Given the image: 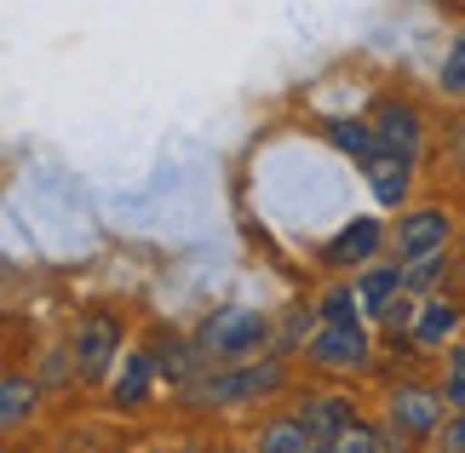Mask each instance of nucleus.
Returning <instances> with one entry per match:
<instances>
[{
  "instance_id": "f3484780",
  "label": "nucleus",
  "mask_w": 465,
  "mask_h": 453,
  "mask_svg": "<svg viewBox=\"0 0 465 453\" xmlns=\"http://www.w3.org/2000/svg\"><path fill=\"white\" fill-rule=\"evenodd\" d=\"M155 356H127V368H121V379H115V402L121 408H138V402H144V396H150V385H155Z\"/></svg>"
},
{
  "instance_id": "5701e85b",
  "label": "nucleus",
  "mask_w": 465,
  "mask_h": 453,
  "mask_svg": "<svg viewBox=\"0 0 465 453\" xmlns=\"http://www.w3.org/2000/svg\"><path fill=\"white\" fill-rule=\"evenodd\" d=\"M305 453H333V448H328V442H311V448H305Z\"/></svg>"
},
{
  "instance_id": "412c9836",
  "label": "nucleus",
  "mask_w": 465,
  "mask_h": 453,
  "mask_svg": "<svg viewBox=\"0 0 465 453\" xmlns=\"http://www.w3.org/2000/svg\"><path fill=\"white\" fill-rule=\"evenodd\" d=\"M437 453H465V408H454L437 430Z\"/></svg>"
},
{
  "instance_id": "a211bd4d",
  "label": "nucleus",
  "mask_w": 465,
  "mask_h": 453,
  "mask_svg": "<svg viewBox=\"0 0 465 453\" xmlns=\"http://www.w3.org/2000/svg\"><path fill=\"white\" fill-rule=\"evenodd\" d=\"M385 442H391V430L368 425V419H351L328 448H333V453H385Z\"/></svg>"
},
{
  "instance_id": "f03ea898",
  "label": "nucleus",
  "mask_w": 465,
  "mask_h": 453,
  "mask_svg": "<svg viewBox=\"0 0 465 453\" xmlns=\"http://www.w3.org/2000/svg\"><path fill=\"white\" fill-rule=\"evenodd\" d=\"M195 344H202V356H213V361H247L253 350L271 344V321L259 310L230 304V310H213L202 328H195Z\"/></svg>"
},
{
  "instance_id": "6e6552de",
  "label": "nucleus",
  "mask_w": 465,
  "mask_h": 453,
  "mask_svg": "<svg viewBox=\"0 0 465 453\" xmlns=\"http://www.w3.org/2000/svg\"><path fill=\"white\" fill-rule=\"evenodd\" d=\"M460 321H465V304L460 299H442V293H425L414 304V321H408V339L420 350H449L460 339Z\"/></svg>"
},
{
  "instance_id": "393cba45",
  "label": "nucleus",
  "mask_w": 465,
  "mask_h": 453,
  "mask_svg": "<svg viewBox=\"0 0 465 453\" xmlns=\"http://www.w3.org/2000/svg\"><path fill=\"white\" fill-rule=\"evenodd\" d=\"M6 453H17V448H6Z\"/></svg>"
},
{
  "instance_id": "4be33fe9",
  "label": "nucleus",
  "mask_w": 465,
  "mask_h": 453,
  "mask_svg": "<svg viewBox=\"0 0 465 453\" xmlns=\"http://www.w3.org/2000/svg\"><path fill=\"white\" fill-rule=\"evenodd\" d=\"M454 161H460V167H465V121L454 126Z\"/></svg>"
},
{
  "instance_id": "f257e3e1",
  "label": "nucleus",
  "mask_w": 465,
  "mask_h": 453,
  "mask_svg": "<svg viewBox=\"0 0 465 453\" xmlns=\"http://www.w3.org/2000/svg\"><path fill=\"white\" fill-rule=\"evenodd\" d=\"M288 385L282 361H230V368H202L184 385L190 408H236V402H259V396H276Z\"/></svg>"
},
{
  "instance_id": "4468645a",
  "label": "nucleus",
  "mask_w": 465,
  "mask_h": 453,
  "mask_svg": "<svg viewBox=\"0 0 465 453\" xmlns=\"http://www.w3.org/2000/svg\"><path fill=\"white\" fill-rule=\"evenodd\" d=\"M35 402H41V390H35L29 373H17V368L0 373V425H6V430H24Z\"/></svg>"
},
{
  "instance_id": "b1692460",
  "label": "nucleus",
  "mask_w": 465,
  "mask_h": 453,
  "mask_svg": "<svg viewBox=\"0 0 465 453\" xmlns=\"http://www.w3.org/2000/svg\"><path fill=\"white\" fill-rule=\"evenodd\" d=\"M460 241H465V219H460Z\"/></svg>"
},
{
  "instance_id": "423d86ee",
  "label": "nucleus",
  "mask_w": 465,
  "mask_h": 453,
  "mask_svg": "<svg viewBox=\"0 0 465 453\" xmlns=\"http://www.w3.org/2000/svg\"><path fill=\"white\" fill-rule=\"evenodd\" d=\"M69 356H75V373L81 379H104L121 356V316L110 310H86L69 333Z\"/></svg>"
},
{
  "instance_id": "9d476101",
  "label": "nucleus",
  "mask_w": 465,
  "mask_h": 453,
  "mask_svg": "<svg viewBox=\"0 0 465 453\" xmlns=\"http://www.w3.org/2000/svg\"><path fill=\"white\" fill-rule=\"evenodd\" d=\"M362 178H368V190H373L380 207H402L408 190H414V161L397 155V150H380L373 161H362Z\"/></svg>"
},
{
  "instance_id": "f8f14e48",
  "label": "nucleus",
  "mask_w": 465,
  "mask_h": 453,
  "mask_svg": "<svg viewBox=\"0 0 465 453\" xmlns=\"http://www.w3.org/2000/svg\"><path fill=\"white\" fill-rule=\"evenodd\" d=\"M293 413H299V419H305V430H311V442H333L339 430H345V425L356 419L351 396H305V402H299Z\"/></svg>"
},
{
  "instance_id": "aec40b11",
  "label": "nucleus",
  "mask_w": 465,
  "mask_h": 453,
  "mask_svg": "<svg viewBox=\"0 0 465 453\" xmlns=\"http://www.w3.org/2000/svg\"><path fill=\"white\" fill-rule=\"evenodd\" d=\"M442 396H449V408H465V339H454L442 356Z\"/></svg>"
},
{
  "instance_id": "9b49d317",
  "label": "nucleus",
  "mask_w": 465,
  "mask_h": 453,
  "mask_svg": "<svg viewBox=\"0 0 465 453\" xmlns=\"http://www.w3.org/2000/svg\"><path fill=\"white\" fill-rule=\"evenodd\" d=\"M402 287H408V264H402V259H391V264H362V270H356V293H362V304H368V321H380L391 304L402 299Z\"/></svg>"
},
{
  "instance_id": "2eb2a0df",
  "label": "nucleus",
  "mask_w": 465,
  "mask_h": 453,
  "mask_svg": "<svg viewBox=\"0 0 465 453\" xmlns=\"http://www.w3.org/2000/svg\"><path fill=\"white\" fill-rule=\"evenodd\" d=\"M322 133H328V138H333V150H339V155H351L356 167H362V161H373V155L385 150L380 133H373V121H328Z\"/></svg>"
},
{
  "instance_id": "0eeeda50",
  "label": "nucleus",
  "mask_w": 465,
  "mask_h": 453,
  "mask_svg": "<svg viewBox=\"0 0 465 453\" xmlns=\"http://www.w3.org/2000/svg\"><path fill=\"white\" fill-rule=\"evenodd\" d=\"M368 121H373V133H380L385 150H397V155H408V161L425 155V115H420L408 98H380Z\"/></svg>"
},
{
  "instance_id": "1a4fd4ad",
  "label": "nucleus",
  "mask_w": 465,
  "mask_h": 453,
  "mask_svg": "<svg viewBox=\"0 0 465 453\" xmlns=\"http://www.w3.org/2000/svg\"><path fill=\"white\" fill-rule=\"evenodd\" d=\"M380 247H391V230L380 219H351L328 247H322V264L328 270H362V264H373Z\"/></svg>"
},
{
  "instance_id": "dca6fc26",
  "label": "nucleus",
  "mask_w": 465,
  "mask_h": 453,
  "mask_svg": "<svg viewBox=\"0 0 465 453\" xmlns=\"http://www.w3.org/2000/svg\"><path fill=\"white\" fill-rule=\"evenodd\" d=\"M316 316L322 321H339V328H351V321H368V304L356 293V281H333L328 293L316 299Z\"/></svg>"
},
{
  "instance_id": "6ab92c4d",
  "label": "nucleus",
  "mask_w": 465,
  "mask_h": 453,
  "mask_svg": "<svg viewBox=\"0 0 465 453\" xmlns=\"http://www.w3.org/2000/svg\"><path fill=\"white\" fill-rule=\"evenodd\" d=\"M437 86H442V98H460L465 103V29L454 34V46L442 52V69H437Z\"/></svg>"
},
{
  "instance_id": "39448f33",
  "label": "nucleus",
  "mask_w": 465,
  "mask_h": 453,
  "mask_svg": "<svg viewBox=\"0 0 465 453\" xmlns=\"http://www.w3.org/2000/svg\"><path fill=\"white\" fill-rule=\"evenodd\" d=\"M305 356L316 361L322 373H362L368 361H373L368 321H351V328H339V321H322V328L305 339Z\"/></svg>"
},
{
  "instance_id": "7ed1b4c3",
  "label": "nucleus",
  "mask_w": 465,
  "mask_h": 453,
  "mask_svg": "<svg viewBox=\"0 0 465 453\" xmlns=\"http://www.w3.org/2000/svg\"><path fill=\"white\" fill-rule=\"evenodd\" d=\"M454 235H460V219L449 207H408V212H397V224H391V259H402V264L442 259Z\"/></svg>"
},
{
  "instance_id": "20e7f679",
  "label": "nucleus",
  "mask_w": 465,
  "mask_h": 453,
  "mask_svg": "<svg viewBox=\"0 0 465 453\" xmlns=\"http://www.w3.org/2000/svg\"><path fill=\"white\" fill-rule=\"evenodd\" d=\"M385 430L391 442H437L442 419H449V396L431 390V385H397L385 402Z\"/></svg>"
},
{
  "instance_id": "ddd939ff",
  "label": "nucleus",
  "mask_w": 465,
  "mask_h": 453,
  "mask_svg": "<svg viewBox=\"0 0 465 453\" xmlns=\"http://www.w3.org/2000/svg\"><path fill=\"white\" fill-rule=\"evenodd\" d=\"M311 448V430L299 413H271L259 419V437H253V453H305Z\"/></svg>"
}]
</instances>
